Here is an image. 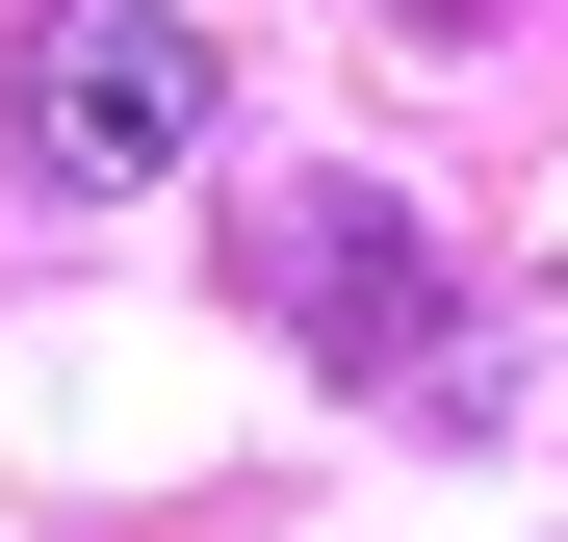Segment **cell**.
Instances as JSON below:
<instances>
[{"instance_id": "cell-1", "label": "cell", "mask_w": 568, "mask_h": 542, "mask_svg": "<svg viewBox=\"0 0 568 542\" xmlns=\"http://www.w3.org/2000/svg\"><path fill=\"white\" fill-rule=\"evenodd\" d=\"M233 104V52L181 27V0H27V52H0V155L52 181V207H130V181H181Z\"/></svg>"}, {"instance_id": "cell-2", "label": "cell", "mask_w": 568, "mask_h": 542, "mask_svg": "<svg viewBox=\"0 0 568 542\" xmlns=\"http://www.w3.org/2000/svg\"><path fill=\"white\" fill-rule=\"evenodd\" d=\"M258 310L336 361V388H465L439 361V233L388 207V181H284L258 207Z\"/></svg>"}]
</instances>
